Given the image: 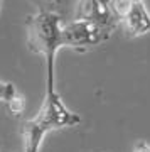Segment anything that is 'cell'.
Listing matches in <instances>:
<instances>
[{
    "label": "cell",
    "instance_id": "1",
    "mask_svg": "<svg viewBox=\"0 0 150 152\" xmlns=\"http://www.w3.org/2000/svg\"><path fill=\"white\" fill-rule=\"evenodd\" d=\"M81 124L79 113H76L64 103L56 90V76H46V93L39 112L22 125V145L24 152H39L44 137L52 130L71 129Z\"/></svg>",
    "mask_w": 150,
    "mask_h": 152
},
{
    "label": "cell",
    "instance_id": "2",
    "mask_svg": "<svg viewBox=\"0 0 150 152\" xmlns=\"http://www.w3.org/2000/svg\"><path fill=\"white\" fill-rule=\"evenodd\" d=\"M63 17L56 12L37 10L25 19V44L34 54L46 59V76H56V54L63 48Z\"/></svg>",
    "mask_w": 150,
    "mask_h": 152
},
{
    "label": "cell",
    "instance_id": "3",
    "mask_svg": "<svg viewBox=\"0 0 150 152\" xmlns=\"http://www.w3.org/2000/svg\"><path fill=\"white\" fill-rule=\"evenodd\" d=\"M113 31L101 26L100 22L84 17H74L63 26V48H69L76 53H86L106 42Z\"/></svg>",
    "mask_w": 150,
    "mask_h": 152
},
{
    "label": "cell",
    "instance_id": "4",
    "mask_svg": "<svg viewBox=\"0 0 150 152\" xmlns=\"http://www.w3.org/2000/svg\"><path fill=\"white\" fill-rule=\"evenodd\" d=\"M118 27L127 37L132 39L150 34V10L143 0H128V5L120 17Z\"/></svg>",
    "mask_w": 150,
    "mask_h": 152
},
{
    "label": "cell",
    "instance_id": "5",
    "mask_svg": "<svg viewBox=\"0 0 150 152\" xmlns=\"http://www.w3.org/2000/svg\"><path fill=\"white\" fill-rule=\"evenodd\" d=\"M111 4L113 0H78L76 4V15L74 17H84V19H93L100 22L101 26L108 27L115 32L118 27L117 20L111 14Z\"/></svg>",
    "mask_w": 150,
    "mask_h": 152
},
{
    "label": "cell",
    "instance_id": "6",
    "mask_svg": "<svg viewBox=\"0 0 150 152\" xmlns=\"http://www.w3.org/2000/svg\"><path fill=\"white\" fill-rule=\"evenodd\" d=\"M29 2L34 4L39 10L56 12L61 17L68 14L71 9H76V4H78V0H29Z\"/></svg>",
    "mask_w": 150,
    "mask_h": 152
},
{
    "label": "cell",
    "instance_id": "7",
    "mask_svg": "<svg viewBox=\"0 0 150 152\" xmlns=\"http://www.w3.org/2000/svg\"><path fill=\"white\" fill-rule=\"evenodd\" d=\"M5 107H7V112H9L10 115H14V117H20V115L25 112V107H27L25 96H24L20 91H17L15 95H14V96L5 103Z\"/></svg>",
    "mask_w": 150,
    "mask_h": 152
},
{
    "label": "cell",
    "instance_id": "8",
    "mask_svg": "<svg viewBox=\"0 0 150 152\" xmlns=\"http://www.w3.org/2000/svg\"><path fill=\"white\" fill-rule=\"evenodd\" d=\"M17 93V88L10 81H0V102L7 103L14 95Z\"/></svg>",
    "mask_w": 150,
    "mask_h": 152
},
{
    "label": "cell",
    "instance_id": "9",
    "mask_svg": "<svg viewBox=\"0 0 150 152\" xmlns=\"http://www.w3.org/2000/svg\"><path fill=\"white\" fill-rule=\"evenodd\" d=\"M133 152H150V144L147 140H138L133 147Z\"/></svg>",
    "mask_w": 150,
    "mask_h": 152
},
{
    "label": "cell",
    "instance_id": "10",
    "mask_svg": "<svg viewBox=\"0 0 150 152\" xmlns=\"http://www.w3.org/2000/svg\"><path fill=\"white\" fill-rule=\"evenodd\" d=\"M0 9H2V0H0Z\"/></svg>",
    "mask_w": 150,
    "mask_h": 152
}]
</instances>
